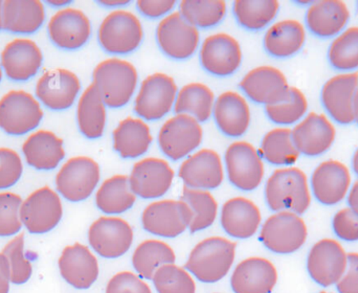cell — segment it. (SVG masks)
Listing matches in <instances>:
<instances>
[{
	"instance_id": "cell-25",
	"label": "cell",
	"mask_w": 358,
	"mask_h": 293,
	"mask_svg": "<svg viewBox=\"0 0 358 293\" xmlns=\"http://www.w3.org/2000/svg\"><path fill=\"white\" fill-rule=\"evenodd\" d=\"M63 279L77 290H88L99 277V264L87 246L80 243L66 246L58 261Z\"/></svg>"
},
{
	"instance_id": "cell-7",
	"label": "cell",
	"mask_w": 358,
	"mask_h": 293,
	"mask_svg": "<svg viewBox=\"0 0 358 293\" xmlns=\"http://www.w3.org/2000/svg\"><path fill=\"white\" fill-rule=\"evenodd\" d=\"M98 162L87 156H77L67 160L56 177L59 193L69 201L87 199L100 181Z\"/></svg>"
},
{
	"instance_id": "cell-15",
	"label": "cell",
	"mask_w": 358,
	"mask_h": 293,
	"mask_svg": "<svg viewBox=\"0 0 358 293\" xmlns=\"http://www.w3.org/2000/svg\"><path fill=\"white\" fill-rule=\"evenodd\" d=\"M88 240L94 252L103 258L117 259L131 248L134 229L119 217H101L90 225Z\"/></svg>"
},
{
	"instance_id": "cell-47",
	"label": "cell",
	"mask_w": 358,
	"mask_h": 293,
	"mask_svg": "<svg viewBox=\"0 0 358 293\" xmlns=\"http://www.w3.org/2000/svg\"><path fill=\"white\" fill-rule=\"evenodd\" d=\"M20 196L14 193H0V237L16 235L22 227Z\"/></svg>"
},
{
	"instance_id": "cell-60",
	"label": "cell",
	"mask_w": 358,
	"mask_h": 293,
	"mask_svg": "<svg viewBox=\"0 0 358 293\" xmlns=\"http://www.w3.org/2000/svg\"><path fill=\"white\" fill-rule=\"evenodd\" d=\"M320 293H330V292H320Z\"/></svg>"
},
{
	"instance_id": "cell-16",
	"label": "cell",
	"mask_w": 358,
	"mask_h": 293,
	"mask_svg": "<svg viewBox=\"0 0 358 293\" xmlns=\"http://www.w3.org/2000/svg\"><path fill=\"white\" fill-rule=\"evenodd\" d=\"M351 187L352 176L350 170L340 160H324L311 175V193L324 206L341 203L348 197Z\"/></svg>"
},
{
	"instance_id": "cell-1",
	"label": "cell",
	"mask_w": 358,
	"mask_h": 293,
	"mask_svg": "<svg viewBox=\"0 0 358 293\" xmlns=\"http://www.w3.org/2000/svg\"><path fill=\"white\" fill-rule=\"evenodd\" d=\"M265 199L273 212H292L303 215L311 204L308 177L296 166L277 169L267 179Z\"/></svg>"
},
{
	"instance_id": "cell-3",
	"label": "cell",
	"mask_w": 358,
	"mask_h": 293,
	"mask_svg": "<svg viewBox=\"0 0 358 293\" xmlns=\"http://www.w3.org/2000/svg\"><path fill=\"white\" fill-rule=\"evenodd\" d=\"M236 246L225 238H206L193 248L185 269L202 283H216L229 273L235 261Z\"/></svg>"
},
{
	"instance_id": "cell-11",
	"label": "cell",
	"mask_w": 358,
	"mask_h": 293,
	"mask_svg": "<svg viewBox=\"0 0 358 293\" xmlns=\"http://www.w3.org/2000/svg\"><path fill=\"white\" fill-rule=\"evenodd\" d=\"M347 265L348 254L340 242L330 238L315 243L307 258L309 276L322 287L336 285L344 276Z\"/></svg>"
},
{
	"instance_id": "cell-58",
	"label": "cell",
	"mask_w": 358,
	"mask_h": 293,
	"mask_svg": "<svg viewBox=\"0 0 358 293\" xmlns=\"http://www.w3.org/2000/svg\"><path fill=\"white\" fill-rule=\"evenodd\" d=\"M355 122H357L358 125V99L357 101V104H355Z\"/></svg>"
},
{
	"instance_id": "cell-51",
	"label": "cell",
	"mask_w": 358,
	"mask_h": 293,
	"mask_svg": "<svg viewBox=\"0 0 358 293\" xmlns=\"http://www.w3.org/2000/svg\"><path fill=\"white\" fill-rule=\"evenodd\" d=\"M336 290L338 293H358V252L348 254V265Z\"/></svg>"
},
{
	"instance_id": "cell-6",
	"label": "cell",
	"mask_w": 358,
	"mask_h": 293,
	"mask_svg": "<svg viewBox=\"0 0 358 293\" xmlns=\"http://www.w3.org/2000/svg\"><path fill=\"white\" fill-rule=\"evenodd\" d=\"M178 88L173 78L155 73L141 83L134 101V111L145 121H159L171 113Z\"/></svg>"
},
{
	"instance_id": "cell-38",
	"label": "cell",
	"mask_w": 358,
	"mask_h": 293,
	"mask_svg": "<svg viewBox=\"0 0 358 293\" xmlns=\"http://www.w3.org/2000/svg\"><path fill=\"white\" fill-rule=\"evenodd\" d=\"M262 159L278 166H292L300 157L292 138V129L278 127L267 132L258 150Z\"/></svg>"
},
{
	"instance_id": "cell-41",
	"label": "cell",
	"mask_w": 358,
	"mask_h": 293,
	"mask_svg": "<svg viewBox=\"0 0 358 293\" xmlns=\"http://www.w3.org/2000/svg\"><path fill=\"white\" fill-rule=\"evenodd\" d=\"M180 200L191 210L192 221L189 227L191 233L208 229L216 220L218 203L210 192L183 187Z\"/></svg>"
},
{
	"instance_id": "cell-33",
	"label": "cell",
	"mask_w": 358,
	"mask_h": 293,
	"mask_svg": "<svg viewBox=\"0 0 358 293\" xmlns=\"http://www.w3.org/2000/svg\"><path fill=\"white\" fill-rule=\"evenodd\" d=\"M113 138V148L123 158H138L144 155L153 140L148 124L136 117H127L120 122Z\"/></svg>"
},
{
	"instance_id": "cell-59",
	"label": "cell",
	"mask_w": 358,
	"mask_h": 293,
	"mask_svg": "<svg viewBox=\"0 0 358 293\" xmlns=\"http://www.w3.org/2000/svg\"><path fill=\"white\" fill-rule=\"evenodd\" d=\"M1 79H2V71H1V67H0V81H1Z\"/></svg>"
},
{
	"instance_id": "cell-52",
	"label": "cell",
	"mask_w": 358,
	"mask_h": 293,
	"mask_svg": "<svg viewBox=\"0 0 358 293\" xmlns=\"http://www.w3.org/2000/svg\"><path fill=\"white\" fill-rule=\"evenodd\" d=\"M174 0H138L136 2L138 10L149 18H159L171 14L176 8Z\"/></svg>"
},
{
	"instance_id": "cell-54",
	"label": "cell",
	"mask_w": 358,
	"mask_h": 293,
	"mask_svg": "<svg viewBox=\"0 0 358 293\" xmlns=\"http://www.w3.org/2000/svg\"><path fill=\"white\" fill-rule=\"evenodd\" d=\"M349 208L358 215V180L353 183L348 194Z\"/></svg>"
},
{
	"instance_id": "cell-46",
	"label": "cell",
	"mask_w": 358,
	"mask_h": 293,
	"mask_svg": "<svg viewBox=\"0 0 358 293\" xmlns=\"http://www.w3.org/2000/svg\"><path fill=\"white\" fill-rule=\"evenodd\" d=\"M2 254L10 265V283L16 285L27 283L31 279L33 267L24 256V235L20 234L10 240L4 246Z\"/></svg>"
},
{
	"instance_id": "cell-40",
	"label": "cell",
	"mask_w": 358,
	"mask_h": 293,
	"mask_svg": "<svg viewBox=\"0 0 358 293\" xmlns=\"http://www.w3.org/2000/svg\"><path fill=\"white\" fill-rule=\"evenodd\" d=\"M234 14L240 25L250 31H260L273 22L280 10L277 0H237Z\"/></svg>"
},
{
	"instance_id": "cell-61",
	"label": "cell",
	"mask_w": 358,
	"mask_h": 293,
	"mask_svg": "<svg viewBox=\"0 0 358 293\" xmlns=\"http://www.w3.org/2000/svg\"><path fill=\"white\" fill-rule=\"evenodd\" d=\"M357 8H358V6H357Z\"/></svg>"
},
{
	"instance_id": "cell-57",
	"label": "cell",
	"mask_w": 358,
	"mask_h": 293,
	"mask_svg": "<svg viewBox=\"0 0 358 293\" xmlns=\"http://www.w3.org/2000/svg\"><path fill=\"white\" fill-rule=\"evenodd\" d=\"M2 6H3V2L0 1V29H3V18H2Z\"/></svg>"
},
{
	"instance_id": "cell-9",
	"label": "cell",
	"mask_w": 358,
	"mask_h": 293,
	"mask_svg": "<svg viewBox=\"0 0 358 293\" xmlns=\"http://www.w3.org/2000/svg\"><path fill=\"white\" fill-rule=\"evenodd\" d=\"M43 111L31 94L12 90L0 99V128L12 136H22L35 129Z\"/></svg>"
},
{
	"instance_id": "cell-48",
	"label": "cell",
	"mask_w": 358,
	"mask_h": 293,
	"mask_svg": "<svg viewBox=\"0 0 358 293\" xmlns=\"http://www.w3.org/2000/svg\"><path fill=\"white\" fill-rule=\"evenodd\" d=\"M23 166L14 150L0 148V190L13 187L20 179Z\"/></svg>"
},
{
	"instance_id": "cell-14",
	"label": "cell",
	"mask_w": 358,
	"mask_h": 293,
	"mask_svg": "<svg viewBox=\"0 0 358 293\" xmlns=\"http://www.w3.org/2000/svg\"><path fill=\"white\" fill-rule=\"evenodd\" d=\"M157 40L168 57L183 60L195 54L199 46L200 34L197 27L187 22L180 13L173 12L159 21Z\"/></svg>"
},
{
	"instance_id": "cell-53",
	"label": "cell",
	"mask_w": 358,
	"mask_h": 293,
	"mask_svg": "<svg viewBox=\"0 0 358 293\" xmlns=\"http://www.w3.org/2000/svg\"><path fill=\"white\" fill-rule=\"evenodd\" d=\"M10 265L8 259L0 252V293H8L10 290Z\"/></svg>"
},
{
	"instance_id": "cell-12",
	"label": "cell",
	"mask_w": 358,
	"mask_h": 293,
	"mask_svg": "<svg viewBox=\"0 0 358 293\" xmlns=\"http://www.w3.org/2000/svg\"><path fill=\"white\" fill-rule=\"evenodd\" d=\"M203 138L199 122L187 115H176L162 126L159 145L162 152L172 160L191 155Z\"/></svg>"
},
{
	"instance_id": "cell-37",
	"label": "cell",
	"mask_w": 358,
	"mask_h": 293,
	"mask_svg": "<svg viewBox=\"0 0 358 293\" xmlns=\"http://www.w3.org/2000/svg\"><path fill=\"white\" fill-rule=\"evenodd\" d=\"M215 94L202 83H189L178 90L174 111L176 115H187L199 123H204L213 115Z\"/></svg>"
},
{
	"instance_id": "cell-26",
	"label": "cell",
	"mask_w": 358,
	"mask_h": 293,
	"mask_svg": "<svg viewBox=\"0 0 358 293\" xmlns=\"http://www.w3.org/2000/svg\"><path fill=\"white\" fill-rule=\"evenodd\" d=\"M277 282L275 265L259 257L242 261L231 278V290L235 293H271Z\"/></svg>"
},
{
	"instance_id": "cell-19",
	"label": "cell",
	"mask_w": 358,
	"mask_h": 293,
	"mask_svg": "<svg viewBox=\"0 0 358 293\" xmlns=\"http://www.w3.org/2000/svg\"><path fill=\"white\" fill-rule=\"evenodd\" d=\"M173 169L163 158L147 157L132 168L130 187L136 196L143 199L161 198L169 191L173 183Z\"/></svg>"
},
{
	"instance_id": "cell-45",
	"label": "cell",
	"mask_w": 358,
	"mask_h": 293,
	"mask_svg": "<svg viewBox=\"0 0 358 293\" xmlns=\"http://www.w3.org/2000/svg\"><path fill=\"white\" fill-rule=\"evenodd\" d=\"M159 293H195L196 285L191 275L176 264H166L157 269L153 277Z\"/></svg>"
},
{
	"instance_id": "cell-49",
	"label": "cell",
	"mask_w": 358,
	"mask_h": 293,
	"mask_svg": "<svg viewBox=\"0 0 358 293\" xmlns=\"http://www.w3.org/2000/svg\"><path fill=\"white\" fill-rule=\"evenodd\" d=\"M334 234L346 242L358 241V215L350 208H344L334 215L332 220Z\"/></svg>"
},
{
	"instance_id": "cell-35",
	"label": "cell",
	"mask_w": 358,
	"mask_h": 293,
	"mask_svg": "<svg viewBox=\"0 0 358 293\" xmlns=\"http://www.w3.org/2000/svg\"><path fill=\"white\" fill-rule=\"evenodd\" d=\"M106 104L94 84H90L78 103V125L82 134L90 138L96 140L104 134L106 126Z\"/></svg>"
},
{
	"instance_id": "cell-18",
	"label": "cell",
	"mask_w": 358,
	"mask_h": 293,
	"mask_svg": "<svg viewBox=\"0 0 358 293\" xmlns=\"http://www.w3.org/2000/svg\"><path fill=\"white\" fill-rule=\"evenodd\" d=\"M294 144L300 154L317 157L329 151L336 138L334 122L324 113H307L292 129Z\"/></svg>"
},
{
	"instance_id": "cell-32",
	"label": "cell",
	"mask_w": 358,
	"mask_h": 293,
	"mask_svg": "<svg viewBox=\"0 0 358 293\" xmlns=\"http://www.w3.org/2000/svg\"><path fill=\"white\" fill-rule=\"evenodd\" d=\"M22 150L27 164L37 170H52L65 156L63 140L46 130L31 134Z\"/></svg>"
},
{
	"instance_id": "cell-31",
	"label": "cell",
	"mask_w": 358,
	"mask_h": 293,
	"mask_svg": "<svg viewBox=\"0 0 358 293\" xmlns=\"http://www.w3.org/2000/svg\"><path fill=\"white\" fill-rule=\"evenodd\" d=\"M306 41V29L296 19H283L267 29L263 39L265 50L275 58L298 54Z\"/></svg>"
},
{
	"instance_id": "cell-20",
	"label": "cell",
	"mask_w": 358,
	"mask_h": 293,
	"mask_svg": "<svg viewBox=\"0 0 358 293\" xmlns=\"http://www.w3.org/2000/svg\"><path fill=\"white\" fill-rule=\"evenodd\" d=\"M199 56L202 67L218 77L233 75L242 62L239 42L233 36L224 33L206 37L200 48Z\"/></svg>"
},
{
	"instance_id": "cell-5",
	"label": "cell",
	"mask_w": 358,
	"mask_h": 293,
	"mask_svg": "<svg viewBox=\"0 0 358 293\" xmlns=\"http://www.w3.org/2000/svg\"><path fill=\"white\" fill-rule=\"evenodd\" d=\"M98 38L101 46L109 54L127 55L142 43L144 29L134 13L117 10L105 17L99 27Z\"/></svg>"
},
{
	"instance_id": "cell-8",
	"label": "cell",
	"mask_w": 358,
	"mask_h": 293,
	"mask_svg": "<svg viewBox=\"0 0 358 293\" xmlns=\"http://www.w3.org/2000/svg\"><path fill=\"white\" fill-rule=\"evenodd\" d=\"M224 162L229 181L241 191H254L264 178V162L250 143L240 141L229 145Z\"/></svg>"
},
{
	"instance_id": "cell-39",
	"label": "cell",
	"mask_w": 358,
	"mask_h": 293,
	"mask_svg": "<svg viewBox=\"0 0 358 293\" xmlns=\"http://www.w3.org/2000/svg\"><path fill=\"white\" fill-rule=\"evenodd\" d=\"M176 256L171 246L159 240H146L141 243L132 256V264L140 277L152 280L157 269L166 264H174Z\"/></svg>"
},
{
	"instance_id": "cell-29",
	"label": "cell",
	"mask_w": 358,
	"mask_h": 293,
	"mask_svg": "<svg viewBox=\"0 0 358 293\" xmlns=\"http://www.w3.org/2000/svg\"><path fill=\"white\" fill-rule=\"evenodd\" d=\"M213 117L225 136L240 138L250 124V109L245 99L235 92H225L215 100Z\"/></svg>"
},
{
	"instance_id": "cell-2",
	"label": "cell",
	"mask_w": 358,
	"mask_h": 293,
	"mask_svg": "<svg viewBox=\"0 0 358 293\" xmlns=\"http://www.w3.org/2000/svg\"><path fill=\"white\" fill-rule=\"evenodd\" d=\"M92 80L106 106L121 108L134 97L138 87V75L132 63L110 58L96 65Z\"/></svg>"
},
{
	"instance_id": "cell-21",
	"label": "cell",
	"mask_w": 358,
	"mask_h": 293,
	"mask_svg": "<svg viewBox=\"0 0 358 293\" xmlns=\"http://www.w3.org/2000/svg\"><path fill=\"white\" fill-rule=\"evenodd\" d=\"M178 175L189 189H217L224 179L222 160L214 150L201 149L183 160Z\"/></svg>"
},
{
	"instance_id": "cell-36",
	"label": "cell",
	"mask_w": 358,
	"mask_h": 293,
	"mask_svg": "<svg viewBox=\"0 0 358 293\" xmlns=\"http://www.w3.org/2000/svg\"><path fill=\"white\" fill-rule=\"evenodd\" d=\"M136 196L130 187L129 177L115 175L106 179L96 194L99 210L107 215H120L127 212L136 203Z\"/></svg>"
},
{
	"instance_id": "cell-55",
	"label": "cell",
	"mask_w": 358,
	"mask_h": 293,
	"mask_svg": "<svg viewBox=\"0 0 358 293\" xmlns=\"http://www.w3.org/2000/svg\"><path fill=\"white\" fill-rule=\"evenodd\" d=\"M352 169L353 172H355V175H357V176L358 177V148L357 149V151L355 152V154H353Z\"/></svg>"
},
{
	"instance_id": "cell-42",
	"label": "cell",
	"mask_w": 358,
	"mask_h": 293,
	"mask_svg": "<svg viewBox=\"0 0 358 293\" xmlns=\"http://www.w3.org/2000/svg\"><path fill=\"white\" fill-rule=\"evenodd\" d=\"M265 113L280 127L296 125L308 113V100L299 88L290 86L281 101L265 106Z\"/></svg>"
},
{
	"instance_id": "cell-13",
	"label": "cell",
	"mask_w": 358,
	"mask_h": 293,
	"mask_svg": "<svg viewBox=\"0 0 358 293\" xmlns=\"http://www.w3.org/2000/svg\"><path fill=\"white\" fill-rule=\"evenodd\" d=\"M191 221V210L181 200L152 202L145 208L142 215L145 231L163 238L178 237L187 231Z\"/></svg>"
},
{
	"instance_id": "cell-27",
	"label": "cell",
	"mask_w": 358,
	"mask_h": 293,
	"mask_svg": "<svg viewBox=\"0 0 358 293\" xmlns=\"http://www.w3.org/2000/svg\"><path fill=\"white\" fill-rule=\"evenodd\" d=\"M351 13L342 0H321L310 4L306 13L307 29L321 38H334L347 29Z\"/></svg>"
},
{
	"instance_id": "cell-22",
	"label": "cell",
	"mask_w": 358,
	"mask_h": 293,
	"mask_svg": "<svg viewBox=\"0 0 358 293\" xmlns=\"http://www.w3.org/2000/svg\"><path fill=\"white\" fill-rule=\"evenodd\" d=\"M239 87L252 102L267 106L281 101L290 86L283 71L264 65L248 71L240 81Z\"/></svg>"
},
{
	"instance_id": "cell-4",
	"label": "cell",
	"mask_w": 358,
	"mask_h": 293,
	"mask_svg": "<svg viewBox=\"0 0 358 293\" xmlns=\"http://www.w3.org/2000/svg\"><path fill=\"white\" fill-rule=\"evenodd\" d=\"M308 229L300 215L292 212H278L263 223L260 240L263 245L280 255L298 252L306 243Z\"/></svg>"
},
{
	"instance_id": "cell-24",
	"label": "cell",
	"mask_w": 358,
	"mask_h": 293,
	"mask_svg": "<svg viewBox=\"0 0 358 293\" xmlns=\"http://www.w3.org/2000/svg\"><path fill=\"white\" fill-rule=\"evenodd\" d=\"M48 33L59 48L77 50L90 39L92 24L82 10L67 8L59 10L50 18Z\"/></svg>"
},
{
	"instance_id": "cell-30",
	"label": "cell",
	"mask_w": 358,
	"mask_h": 293,
	"mask_svg": "<svg viewBox=\"0 0 358 293\" xmlns=\"http://www.w3.org/2000/svg\"><path fill=\"white\" fill-rule=\"evenodd\" d=\"M258 206L245 197L227 200L221 210V225L227 235L236 239H248L258 231L261 224Z\"/></svg>"
},
{
	"instance_id": "cell-28",
	"label": "cell",
	"mask_w": 358,
	"mask_h": 293,
	"mask_svg": "<svg viewBox=\"0 0 358 293\" xmlns=\"http://www.w3.org/2000/svg\"><path fill=\"white\" fill-rule=\"evenodd\" d=\"M41 50L35 42L18 38L10 42L1 52V65L6 76L14 81H27L41 67Z\"/></svg>"
},
{
	"instance_id": "cell-23",
	"label": "cell",
	"mask_w": 358,
	"mask_h": 293,
	"mask_svg": "<svg viewBox=\"0 0 358 293\" xmlns=\"http://www.w3.org/2000/svg\"><path fill=\"white\" fill-rule=\"evenodd\" d=\"M80 90L79 78L73 71L59 69L48 71L40 78L36 94L48 108L64 110L73 106Z\"/></svg>"
},
{
	"instance_id": "cell-56",
	"label": "cell",
	"mask_w": 358,
	"mask_h": 293,
	"mask_svg": "<svg viewBox=\"0 0 358 293\" xmlns=\"http://www.w3.org/2000/svg\"><path fill=\"white\" fill-rule=\"evenodd\" d=\"M103 4H108V6H117L115 4L119 6H123V4H128L129 1H103Z\"/></svg>"
},
{
	"instance_id": "cell-34",
	"label": "cell",
	"mask_w": 358,
	"mask_h": 293,
	"mask_svg": "<svg viewBox=\"0 0 358 293\" xmlns=\"http://www.w3.org/2000/svg\"><path fill=\"white\" fill-rule=\"evenodd\" d=\"M2 18L6 31L35 33L45 18L43 4L38 0H6L2 6Z\"/></svg>"
},
{
	"instance_id": "cell-50",
	"label": "cell",
	"mask_w": 358,
	"mask_h": 293,
	"mask_svg": "<svg viewBox=\"0 0 358 293\" xmlns=\"http://www.w3.org/2000/svg\"><path fill=\"white\" fill-rule=\"evenodd\" d=\"M105 293H152L146 282L129 271L117 273L107 284Z\"/></svg>"
},
{
	"instance_id": "cell-44",
	"label": "cell",
	"mask_w": 358,
	"mask_h": 293,
	"mask_svg": "<svg viewBox=\"0 0 358 293\" xmlns=\"http://www.w3.org/2000/svg\"><path fill=\"white\" fill-rule=\"evenodd\" d=\"M179 13L193 27L210 29L223 20L227 3L222 0H182Z\"/></svg>"
},
{
	"instance_id": "cell-10",
	"label": "cell",
	"mask_w": 358,
	"mask_h": 293,
	"mask_svg": "<svg viewBox=\"0 0 358 293\" xmlns=\"http://www.w3.org/2000/svg\"><path fill=\"white\" fill-rule=\"evenodd\" d=\"M358 99V73H341L330 78L322 88L321 100L332 122L348 125L355 122Z\"/></svg>"
},
{
	"instance_id": "cell-43",
	"label": "cell",
	"mask_w": 358,
	"mask_h": 293,
	"mask_svg": "<svg viewBox=\"0 0 358 293\" xmlns=\"http://www.w3.org/2000/svg\"><path fill=\"white\" fill-rule=\"evenodd\" d=\"M328 60L342 73L358 69V27H347L334 38L328 48Z\"/></svg>"
},
{
	"instance_id": "cell-17",
	"label": "cell",
	"mask_w": 358,
	"mask_h": 293,
	"mask_svg": "<svg viewBox=\"0 0 358 293\" xmlns=\"http://www.w3.org/2000/svg\"><path fill=\"white\" fill-rule=\"evenodd\" d=\"M62 215L60 197L48 187L36 190L21 204V221L31 234L52 231L60 222Z\"/></svg>"
}]
</instances>
